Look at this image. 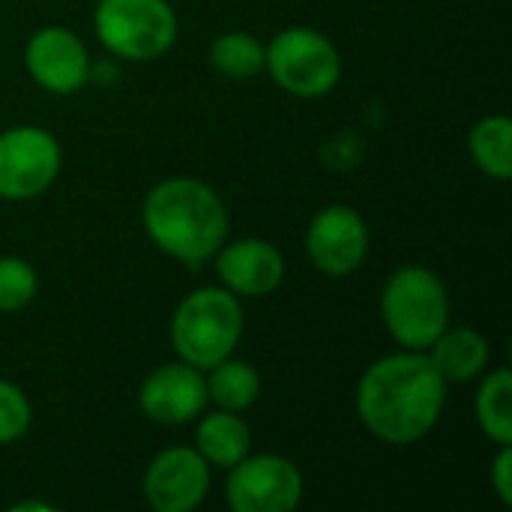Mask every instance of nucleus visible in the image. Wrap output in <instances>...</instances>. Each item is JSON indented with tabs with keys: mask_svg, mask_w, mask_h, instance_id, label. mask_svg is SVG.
Wrapping results in <instances>:
<instances>
[{
	"mask_svg": "<svg viewBox=\"0 0 512 512\" xmlns=\"http://www.w3.org/2000/svg\"><path fill=\"white\" fill-rule=\"evenodd\" d=\"M447 387L426 351L399 348L363 369L354 390V414L375 441L414 447L441 423Z\"/></svg>",
	"mask_w": 512,
	"mask_h": 512,
	"instance_id": "obj_1",
	"label": "nucleus"
},
{
	"mask_svg": "<svg viewBox=\"0 0 512 512\" xmlns=\"http://www.w3.org/2000/svg\"><path fill=\"white\" fill-rule=\"evenodd\" d=\"M141 228L147 240L183 267H204L231 234L225 198L192 174L162 177L141 201Z\"/></svg>",
	"mask_w": 512,
	"mask_h": 512,
	"instance_id": "obj_2",
	"label": "nucleus"
},
{
	"mask_svg": "<svg viewBox=\"0 0 512 512\" xmlns=\"http://www.w3.org/2000/svg\"><path fill=\"white\" fill-rule=\"evenodd\" d=\"M246 333L243 300L228 288L201 285L180 297L168 321V342L177 360L207 372L237 354Z\"/></svg>",
	"mask_w": 512,
	"mask_h": 512,
	"instance_id": "obj_3",
	"label": "nucleus"
},
{
	"mask_svg": "<svg viewBox=\"0 0 512 512\" xmlns=\"http://www.w3.org/2000/svg\"><path fill=\"white\" fill-rule=\"evenodd\" d=\"M387 336L408 351H426L453 321V300L447 282L426 264L396 267L378 300Z\"/></svg>",
	"mask_w": 512,
	"mask_h": 512,
	"instance_id": "obj_4",
	"label": "nucleus"
},
{
	"mask_svg": "<svg viewBox=\"0 0 512 512\" xmlns=\"http://www.w3.org/2000/svg\"><path fill=\"white\" fill-rule=\"evenodd\" d=\"M264 72L294 99H324L339 87L345 60L324 30L291 24L264 42Z\"/></svg>",
	"mask_w": 512,
	"mask_h": 512,
	"instance_id": "obj_5",
	"label": "nucleus"
},
{
	"mask_svg": "<svg viewBox=\"0 0 512 512\" xmlns=\"http://www.w3.org/2000/svg\"><path fill=\"white\" fill-rule=\"evenodd\" d=\"M93 33L114 60L153 63L177 45L180 18L171 0H96Z\"/></svg>",
	"mask_w": 512,
	"mask_h": 512,
	"instance_id": "obj_6",
	"label": "nucleus"
},
{
	"mask_svg": "<svg viewBox=\"0 0 512 512\" xmlns=\"http://www.w3.org/2000/svg\"><path fill=\"white\" fill-rule=\"evenodd\" d=\"M63 171V147L54 132L18 123L0 132V198L33 201L45 195Z\"/></svg>",
	"mask_w": 512,
	"mask_h": 512,
	"instance_id": "obj_7",
	"label": "nucleus"
},
{
	"mask_svg": "<svg viewBox=\"0 0 512 512\" xmlns=\"http://www.w3.org/2000/svg\"><path fill=\"white\" fill-rule=\"evenodd\" d=\"M306 498L300 465L282 453H249L225 471L231 512H294Z\"/></svg>",
	"mask_w": 512,
	"mask_h": 512,
	"instance_id": "obj_8",
	"label": "nucleus"
},
{
	"mask_svg": "<svg viewBox=\"0 0 512 512\" xmlns=\"http://www.w3.org/2000/svg\"><path fill=\"white\" fill-rule=\"evenodd\" d=\"M306 258L327 279L354 276L372 249V231L360 210L348 204L321 207L306 225Z\"/></svg>",
	"mask_w": 512,
	"mask_h": 512,
	"instance_id": "obj_9",
	"label": "nucleus"
},
{
	"mask_svg": "<svg viewBox=\"0 0 512 512\" xmlns=\"http://www.w3.org/2000/svg\"><path fill=\"white\" fill-rule=\"evenodd\" d=\"M213 489V468L192 444L159 450L141 474V498L153 512H195Z\"/></svg>",
	"mask_w": 512,
	"mask_h": 512,
	"instance_id": "obj_10",
	"label": "nucleus"
},
{
	"mask_svg": "<svg viewBox=\"0 0 512 512\" xmlns=\"http://www.w3.org/2000/svg\"><path fill=\"white\" fill-rule=\"evenodd\" d=\"M21 63L39 90L51 96H72L90 84L93 57L72 27L45 24L27 36Z\"/></svg>",
	"mask_w": 512,
	"mask_h": 512,
	"instance_id": "obj_11",
	"label": "nucleus"
},
{
	"mask_svg": "<svg viewBox=\"0 0 512 512\" xmlns=\"http://www.w3.org/2000/svg\"><path fill=\"white\" fill-rule=\"evenodd\" d=\"M207 408L210 399H207L204 372L177 357L147 372L138 387V411L156 426H168V429L189 426Z\"/></svg>",
	"mask_w": 512,
	"mask_h": 512,
	"instance_id": "obj_12",
	"label": "nucleus"
},
{
	"mask_svg": "<svg viewBox=\"0 0 512 512\" xmlns=\"http://www.w3.org/2000/svg\"><path fill=\"white\" fill-rule=\"evenodd\" d=\"M216 282L240 300H261L282 288L288 264L282 249L267 237L225 240L213 255Z\"/></svg>",
	"mask_w": 512,
	"mask_h": 512,
	"instance_id": "obj_13",
	"label": "nucleus"
},
{
	"mask_svg": "<svg viewBox=\"0 0 512 512\" xmlns=\"http://www.w3.org/2000/svg\"><path fill=\"white\" fill-rule=\"evenodd\" d=\"M426 357L447 384H471L489 369L492 342L477 327L447 324L441 336L426 348Z\"/></svg>",
	"mask_w": 512,
	"mask_h": 512,
	"instance_id": "obj_14",
	"label": "nucleus"
},
{
	"mask_svg": "<svg viewBox=\"0 0 512 512\" xmlns=\"http://www.w3.org/2000/svg\"><path fill=\"white\" fill-rule=\"evenodd\" d=\"M195 438L192 447L201 453V459L213 468V471H228L234 468L240 459H246L255 447L249 420L237 411H204L195 423Z\"/></svg>",
	"mask_w": 512,
	"mask_h": 512,
	"instance_id": "obj_15",
	"label": "nucleus"
},
{
	"mask_svg": "<svg viewBox=\"0 0 512 512\" xmlns=\"http://www.w3.org/2000/svg\"><path fill=\"white\" fill-rule=\"evenodd\" d=\"M474 420L483 438L495 447L512 444V372L507 366L486 369L477 378Z\"/></svg>",
	"mask_w": 512,
	"mask_h": 512,
	"instance_id": "obj_16",
	"label": "nucleus"
},
{
	"mask_svg": "<svg viewBox=\"0 0 512 512\" xmlns=\"http://www.w3.org/2000/svg\"><path fill=\"white\" fill-rule=\"evenodd\" d=\"M204 381H207L210 405L222 408V411H237V414L252 411L255 402L261 399V390H264L261 372L249 360H240L237 354L210 366L204 372Z\"/></svg>",
	"mask_w": 512,
	"mask_h": 512,
	"instance_id": "obj_17",
	"label": "nucleus"
},
{
	"mask_svg": "<svg viewBox=\"0 0 512 512\" xmlns=\"http://www.w3.org/2000/svg\"><path fill=\"white\" fill-rule=\"evenodd\" d=\"M468 153L477 171L495 183L512 177V120L507 114H486L468 132Z\"/></svg>",
	"mask_w": 512,
	"mask_h": 512,
	"instance_id": "obj_18",
	"label": "nucleus"
},
{
	"mask_svg": "<svg viewBox=\"0 0 512 512\" xmlns=\"http://www.w3.org/2000/svg\"><path fill=\"white\" fill-rule=\"evenodd\" d=\"M210 66L231 81H249L264 75V42L249 30H225L210 42Z\"/></svg>",
	"mask_w": 512,
	"mask_h": 512,
	"instance_id": "obj_19",
	"label": "nucleus"
},
{
	"mask_svg": "<svg viewBox=\"0 0 512 512\" xmlns=\"http://www.w3.org/2000/svg\"><path fill=\"white\" fill-rule=\"evenodd\" d=\"M39 294V273L21 255H0V312H21Z\"/></svg>",
	"mask_w": 512,
	"mask_h": 512,
	"instance_id": "obj_20",
	"label": "nucleus"
},
{
	"mask_svg": "<svg viewBox=\"0 0 512 512\" xmlns=\"http://www.w3.org/2000/svg\"><path fill=\"white\" fill-rule=\"evenodd\" d=\"M33 426V402L15 384L0 378V447L21 441Z\"/></svg>",
	"mask_w": 512,
	"mask_h": 512,
	"instance_id": "obj_21",
	"label": "nucleus"
},
{
	"mask_svg": "<svg viewBox=\"0 0 512 512\" xmlns=\"http://www.w3.org/2000/svg\"><path fill=\"white\" fill-rule=\"evenodd\" d=\"M489 486L501 507H512V444L498 447L492 465H489Z\"/></svg>",
	"mask_w": 512,
	"mask_h": 512,
	"instance_id": "obj_22",
	"label": "nucleus"
},
{
	"mask_svg": "<svg viewBox=\"0 0 512 512\" xmlns=\"http://www.w3.org/2000/svg\"><path fill=\"white\" fill-rule=\"evenodd\" d=\"M12 510L15 512H54L57 507H54V504H45V501H18V504H12Z\"/></svg>",
	"mask_w": 512,
	"mask_h": 512,
	"instance_id": "obj_23",
	"label": "nucleus"
}]
</instances>
